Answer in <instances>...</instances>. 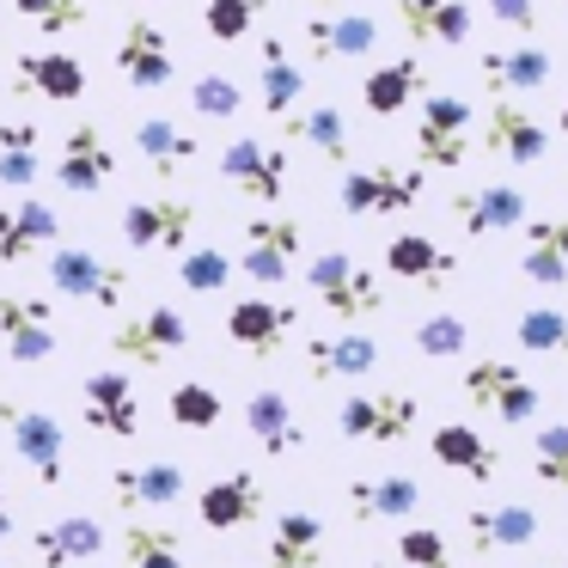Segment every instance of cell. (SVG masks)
<instances>
[{
	"instance_id": "6da1fadb",
	"label": "cell",
	"mask_w": 568,
	"mask_h": 568,
	"mask_svg": "<svg viewBox=\"0 0 568 568\" xmlns=\"http://www.w3.org/2000/svg\"><path fill=\"white\" fill-rule=\"evenodd\" d=\"M306 287L336 324H355V318L385 312V282L367 270V263L348 257V251H318V257L306 263Z\"/></svg>"
},
{
	"instance_id": "7a4b0ae2",
	"label": "cell",
	"mask_w": 568,
	"mask_h": 568,
	"mask_svg": "<svg viewBox=\"0 0 568 568\" xmlns=\"http://www.w3.org/2000/svg\"><path fill=\"white\" fill-rule=\"evenodd\" d=\"M0 434L13 440V458H26V470L43 483V489H62L68 477V428L38 404H0Z\"/></svg>"
},
{
	"instance_id": "3957f363",
	"label": "cell",
	"mask_w": 568,
	"mask_h": 568,
	"mask_svg": "<svg viewBox=\"0 0 568 568\" xmlns=\"http://www.w3.org/2000/svg\"><path fill=\"white\" fill-rule=\"evenodd\" d=\"M422 190H428V172L422 165H348L343 172V190H336V202H343V214H361V221H379V214H404L422 202Z\"/></svg>"
},
{
	"instance_id": "277c9868",
	"label": "cell",
	"mask_w": 568,
	"mask_h": 568,
	"mask_svg": "<svg viewBox=\"0 0 568 568\" xmlns=\"http://www.w3.org/2000/svg\"><path fill=\"white\" fill-rule=\"evenodd\" d=\"M470 123H477V111H470L458 92H422V116H416V160H422V172L465 165Z\"/></svg>"
},
{
	"instance_id": "5b68a950",
	"label": "cell",
	"mask_w": 568,
	"mask_h": 568,
	"mask_svg": "<svg viewBox=\"0 0 568 568\" xmlns=\"http://www.w3.org/2000/svg\"><path fill=\"white\" fill-rule=\"evenodd\" d=\"M306 245V226L300 214H251L245 221V257L233 270H245L257 287H282L294 275V257Z\"/></svg>"
},
{
	"instance_id": "8992f818",
	"label": "cell",
	"mask_w": 568,
	"mask_h": 568,
	"mask_svg": "<svg viewBox=\"0 0 568 568\" xmlns=\"http://www.w3.org/2000/svg\"><path fill=\"white\" fill-rule=\"evenodd\" d=\"M422 422V404L409 392H361L336 404V434L348 440H373V446H397L409 440Z\"/></svg>"
},
{
	"instance_id": "52a82bcc",
	"label": "cell",
	"mask_w": 568,
	"mask_h": 568,
	"mask_svg": "<svg viewBox=\"0 0 568 568\" xmlns=\"http://www.w3.org/2000/svg\"><path fill=\"white\" fill-rule=\"evenodd\" d=\"M465 397L477 409H489V416H501V422H531L544 409V397H538V385L526 379V367L519 361H470L465 367Z\"/></svg>"
},
{
	"instance_id": "ba28073f",
	"label": "cell",
	"mask_w": 568,
	"mask_h": 568,
	"mask_svg": "<svg viewBox=\"0 0 568 568\" xmlns=\"http://www.w3.org/2000/svg\"><path fill=\"white\" fill-rule=\"evenodd\" d=\"M50 287L62 300H87V306L116 312L129 294V270L123 263H104L99 251H80V245H55L50 257Z\"/></svg>"
},
{
	"instance_id": "9c48e42d",
	"label": "cell",
	"mask_w": 568,
	"mask_h": 568,
	"mask_svg": "<svg viewBox=\"0 0 568 568\" xmlns=\"http://www.w3.org/2000/svg\"><path fill=\"white\" fill-rule=\"evenodd\" d=\"M0 343L19 367H38L62 348V324H55V306L38 294H0Z\"/></svg>"
},
{
	"instance_id": "30bf717a",
	"label": "cell",
	"mask_w": 568,
	"mask_h": 568,
	"mask_svg": "<svg viewBox=\"0 0 568 568\" xmlns=\"http://www.w3.org/2000/svg\"><path fill=\"white\" fill-rule=\"evenodd\" d=\"M104 348H111L116 361H135V367H160V355L190 348V324L178 306H148V312H129Z\"/></svg>"
},
{
	"instance_id": "8fae6325",
	"label": "cell",
	"mask_w": 568,
	"mask_h": 568,
	"mask_svg": "<svg viewBox=\"0 0 568 568\" xmlns=\"http://www.w3.org/2000/svg\"><path fill=\"white\" fill-rule=\"evenodd\" d=\"M111 178H116V153H111V141H104V129L92 123V116H80V123L62 135L55 184H62L68 196H99V190H111Z\"/></svg>"
},
{
	"instance_id": "7c38bea8",
	"label": "cell",
	"mask_w": 568,
	"mask_h": 568,
	"mask_svg": "<svg viewBox=\"0 0 568 568\" xmlns=\"http://www.w3.org/2000/svg\"><path fill=\"white\" fill-rule=\"evenodd\" d=\"M221 178L239 190V196L275 209V202L287 196V153L270 148V141H257V135H239L233 148L221 153Z\"/></svg>"
},
{
	"instance_id": "4fadbf2b",
	"label": "cell",
	"mask_w": 568,
	"mask_h": 568,
	"mask_svg": "<svg viewBox=\"0 0 568 568\" xmlns=\"http://www.w3.org/2000/svg\"><path fill=\"white\" fill-rule=\"evenodd\" d=\"M294 331H300V306H287V300L251 294V300H233V306H226V336L257 361L282 355V348L294 343Z\"/></svg>"
},
{
	"instance_id": "5bb4252c",
	"label": "cell",
	"mask_w": 568,
	"mask_h": 568,
	"mask_svg": "<svg viewBox=\"0 0 568 568\" xmlns=\"http://www.w3.org/2000/svg\"><path fill=\"white\" fill-rule=\"evenodd\" d=\"M196 202H129L123 209V245L129 251H190V233H196Z\"/></svg>"
},
{
	"instance_id": "9a60e30c",
	"label": "cell",
	"mask_w": 568,
	"mask_h": 568,
	"mask_svg": "<svg viewBox=\"0 0 568 568\" xmlns=\"http://www.w3.org/2000/svg\"><path fill=\"white\" fill-rule=\"evenodd\" d=\"M526 214H531V202L514 184H470L453 196V221L465 239H501L514 226H526Z\"/></svg>"
},
{
	"instance_id": "2e32d148",
	"label": "cell",
	"mask_w": 568,
	"mask_h": 568,
	"mask_svg": "<svg viewBox=\"0 0 568 568\" xmlns=\"http://www.w3.org/2000/svg\"><path fill=\"white\" fill-rule=\"evenodd\" d=\"M104 489H111V501L123 507V514L172 507V501H184V465H178V458H141V465H111Z\"/></svg>"
},
{
	"instance_id": "e0dca14e",
	"label": "cell",
	"mask_w": 568,
	"mask_h": 568,
	"mask_svg": "<svg viewBox=\"0 0 568 568\" xmlns=\"http://www.w3.org/2000/svg\"><path fill=\"white\" fill-rule=\"evenodd\" d=\"M477 123H483V153L501 160V165H538L544 153H550V129L507 99H495L489 116H477Z\"/></svg>"
},
{
	"instance_id": "ac0fdd59",
	"label": "cell",
	"mask_w": 568,
	"mask_h": 568,
	"mask_svg": "<svg viewBox=\"0 0 568 568\" xmlns=\"http://www.w3.org/2000/svg\"><path fill=\"white\" fill-rule=\"evenodd\" d=\"M80 397H87V428L116 434V440H135L141 434V404H135V379L123 367H99L80 379Z\"/></svg>"
},
{
	"instance_id": "d6986e66",
	"label": "cell",
	"mask_w": 568,
	"mask_h": 568,
	"mask_svg": "<svg viewBox=\"0 0 568 568\" xmlns=\"http://www.w3.org/2000/svg\"><path fill=\"white\" fill-rule=\"evenodd\" d=\"M116 68H123V80H129L135 92L172 87L178 62H172V43H165L160 19H129L123 38H116Z\"/></svg>"
},
{
	"instance_id": "ffe728a7",
	"label": "cell",
	"mask_w": 568,
	"mask_h": 568,
	"mask_svg": "<svg viewBox=\"0 0 568 568\" xmlns=\"http://www.w3.org/2000/svg\"><path fill=\"white\" fill-rule=\"evenodd\" d=\"M62 245V214L50 209V202L26 196V202H7L0 209V263H31L38 251Z\"/></svg>"
},
{
	"instance_id": "44dd1931",
	"label": "cell",
	"mask_w": 568,
	"mask_h": 568,
	"mask_svg": "<svg viewBox=\"0 0 568 568\" xmlns=\"http://www.w3.org/2000/svg\"><path fill=\"white\" fill-rule=\"evenodd\" d=\"M550 50L544 43H514V50H489V55H477V74H483V87H489V99H507L514 104L519 92H544L550 87Z\"/></svg>"
},
{
	"instance_id": "7402d4cb",
	"label": "cell",
	"mask_w": 568,
	"mask_h": 568,
	"mask_svg": "<svg viewBox=\"0 0 568 568\" xmlns=\"http://www.w3.org/2000/svg\"><path fill=\"white\" fill-rule=\"evenodd\" d=\"M465 538L477 556H501V550H526L538 538V514L519 501H477L465 507Z\"/></svg>"
},
{
	"instance_id": "603a6c76",
	"label": "cell",
	"mask_w": 568,
	"mask_h": 568,
	"mask_svg": "<svg viewBox=\"0 0 568 568\" xmlns=\"http://www.w3.org/2000/svg\"><path fill=\"white\" fill-rule=\"evenodd\" d=\"M13 87L50 104H74L87 92V62L68 50H26V55H13Z\"/></svg>"
},
{
	"instance_id": "cb8c5ba5",
	"label": "cell",
	"mask_w": 568,
	"mask_h": 568,
	"mask_svg": "<svg viewBox=\"0 0 568 568\" xmlns=\"http://www.w3.org/2000/svg\"><path fill=\"white\" fill-rule=\"evenodd\" d=\"M373 43H379V19H367V13H318V19H306V55L318 68L361 62V55H373Z\"/></svg>"
},
{
	"instance_id": "d4e9b609",
	"label": "cell",
	"mask_w": 568,
	"mask_h": 568,
	"mask_svg": "<svg viewBox=\"0 0 568 568\" xmlns=\"http://www.w3.org/2000/svg\"><path fill=\"white\" fill-rule=\"evenodd\" d=\"M104 544H111V531H104V519H92V514H62V519H50V526L31 531V550H38L43 568L92 562V556H104Z\"/></svg>"
},
{
	"instance_id": "484cf974",
	"label": "cell",
	"mask_w": 568,
	"mask_h": 568,
	"mask_svg": "<svg viewBox=\"0 0 568 568\" xmlns=\"http://www.w3.org/2000/svg\"><path fill=\"white\" fill-rule=\"evenodd\" d=\"M343 501H348V514H355V519H397V526H404V519L422 507V483H416V477H404V470H379V477H348Z\"/></svg>"
},
{
	"instance_id": "4316f807",
	"label": "cell",
	"mask_w": 568,
	"mask_h": 568,
	"mask_svg": "<svg viewBox=\"0 0 568 568\" xmlns=\"http://www.w3.org/2000/svg\"><path fill=\"white\" fill-rule=\"evenodd\" d=\"M385 270H392L397 282H409V287L440 294V287L458 275V257L446 245H434L428 233H397L392 245H385Z\"/></svg>"
},
{
	"instance_id": "83f0119b",
	"label": "cell",
	"mask_w": 568,
	"mask_h": 568,
	"mask_svg": "<svg viewBox=\"0 0 568 568\" xmlns=\"http://www.w3.org/2000/svg\"><path fill=\"white\" fill-rule=\"evenodd\" d=\"M245 434L270 458H294L300 446H306V428H300L294 397H287V392H251L245 397Z\"/></svg>"
},
{
	"instance_id": "f1b7e54d",
	"label": "cell",
	"mask_w": 568,
	"mask_h": 568,
	"mask_svg": "<svg viewBox=\"0 0 568 568\" xmlns=\"http://www.w3.org/2000/svg\"><path fill=\"white\" fill-rule=\"evenodd\" d=\"M257 507H263V483L251 477V470H226V477H214L209 489H202L196 514L209 531H239V526L257 519Z\"/></svg>"
},
{
	"instance_id": "f546056e",
	"label": "cell",
	"mask_w": 568,
	"mask_h": 568,
	"mask_svg": "<svg viewBox=\"0 0 568 568\" xmlns=\"http://www.w3.org/2000/svg\"><path fill=\"white\" fill-rule=\"evenodd\" d=\"M306 361H312V379L331 385V379H367L379 367V343L355 331H336V336H306Z\"/></svg>"
},
{
	"instance_id": "4dcf8cb0",
	"label": "cell",
	"mask_w": 568,
	"mask_h": 568,
	"mask_svg": "<svg viewBox=\"0 0 568 568\" xmlns=\"http://www.w3.org/2000/svg\"><path fill=\"white\" fill-rule=\"evenodd\" d=\"M428 453L440 458L446 470L470 477V483H495V477H501V458H495V446L483 440L470 422H440V428L428 434Z\"/></svg>"
},
{
	"instance_id": "1f68e13d",
	"label": "cell",
	"mask_w": 568,
	"mask_h": 568,
	"mask_svg": "<svg viewBox=\"0 0 568 568\" xmlns=\"http://www.w3.org/2000/svg\"><path fill=\"white\" fill-rule=\"evenodd\" d=\"M519 275H526L531 287H562V282H568V214H550V221H526Z\"/></svg>"
},
{
	"instance_id": "d6a6232c",
	"label": "cell",
	"mask_w": 568,
	"mask_h": 568,
	"mask_svg": "<svg viewBox=\"0 0 568 568\" xmlns=\"http://www.w3.org/2000/svg\"><path fill=\"white\" fill-rule=\"evenodd\" d=\"M300 99H306V68H294L287 43L270 31L257 50V104H263V116H287Z\"/></svg>"
},
{
	"instance_id": "836d02e7",
	"label": "cell",
	"mask_w": 568,
	"mask_h": 568,
	"mask_svg": "<svg viewBox=\"0 0 568 568\" xmlns=\"http://www.w3.org/2000/svg\"><path fill=\"white\" fill-rule=\"evenodd\" d=\"M318 562H324V519L306 514V507H287L270 531L263 568H318Z\"/></svg>"
},
{
	"instance_id": "e575fe53",
	"label": "cell",
	"mask_w": 568,
	"mask_h": 568,
	"mask_svg": "<svg viewBox=\"0 0 568 568\" xmlns=\"http://www.w3.org/2000/svg\"><path fill=\"white\" fill-rule=\"evenodd\" d=\"M397 26L416 43H440V50H458L470 38V7L465 0H397Z\"/></svg>"
},
{
	"instance_id": "d590c367",
	"label": "cell",
	"mask_w": 568,
	"mask_h": 568,
	"mask_svg": "<svg viewBox=\"0 0 568 568\" xmlns=\"http://www.w3.org/2000/svg\"><path fill=\"white\" fill-rule=\"evenodd\" d=\"M428 92V68L416 62V55H397V62L373 68L367 80H361V104H367L373 116H397L409 99H422Z\"/></svg>"
},
{
	"instance_id": "8d00e7d4",
	"label": "cell",
	"mask_w": 568,
	"mask_h": 568,
	"mask_svg": "<svg viewBox=\"0 0 568 568\" xmlns=\"http://www.w3.org/2000/svg\"><path fill=\"white\" fill-rule=\"evenodd\" d=\"M135 153L160 178H172V172H184V165H196L202 148L184 123H172V116H135Z\"/></svg>"
},
{
	"instance_id": "74e56055",
	"label": "cell",
	"mask_w": 568,
	"mask_h": 568,
	"mask_svg": "<svg viewBox=\"0 0 568 568\" xmlns=\"http://www.w3.org/2000/svg\"><path fill=\"white\" fill-rule=\"evenodd\" d=\"M38 141H43V129L31 123V116H0V184L7 190L38 184V172H43Z\"/></svg>"
},
{
	"instance_id": "f35d334b",
	"label": "cell",
	"mask_w": 568,
	"mask_h": 568,
	"mask_svg": "<svg viewBox=\"0 0 568 568\" xmlns=\"http://www.w3.org/2000/svg\"><path fill=\"white\" fill-rule=\"evenodd\" d=\"M123 562L129 568H184V538L153 519H129L123 526Z\"/></svg>"
},
{
	"instance_id": "ab89813d",
	"label": "cell",
	"mask_w": 568,
	"mask_h": 568,
	"mask_svg": "<svg viewBox=\"0 0 568 568\" xmlns=\"http://www.w3.org/2000/svg\"><path fill=\"white\" fill-rule=\"evenodd\" d=\"M514 343L526 348V355L568 361V306H526L514 318Z\"/></svg>"
},
{
	"instance_id": "60d3db41",
	"label": "cell",
	"mask_w": 568,
	"mask_h": 568,
	"mask_svg": "<svg viewBox=\"0 0 568 568\" xmlns=\"http://www.w3.org/2000/svg\"><path fill=\"white\" fill-rule=\"evenodd\" d=\"M287 135L306 141L312 153H324L331 165H348V116L336 111V104H318V111H306V116H287Z\"/></svg>"
},
{
	"instance_id": "b9f144b4",
	"label": "cell",
	"mask_w": 568,
	"mask_h": 568,
	"mask_svg": "<svg viewBox=\"0 0 568 568\" xmlns=\"http://www.w3.org/2000/svg\"><path fill=\"white\" fill-rule=\"evenodd\" d=\"M409 343H416V355H428V361H458L470 348V331H465L458 312H428V318L409 331Z\"/></svg>"
},
{
	"instance_id": "7bdbcfd3",
	"label": "cell",
	"mask_w": 568,
	"mask_h": 568,
	"mask_svg": "<svg viewBox=\"0 0 568 568\" xmlns=\"http://www.w3.org/2000/svg\"><path fill=\"white\" fill-rule=\"evenodd\" d=\"M190 111L209 116V123H233L245 111V92H239L233 74H196L190 80Z\"/></svg>"
},
{
	"instance_id": "ee69618b",
	"label": "cell",
	"mask_w": 568,
	"mask_h": 568,
	"mask_svg": "<svg viewBox=\"0 0 568 568\" xmlns=\"http://www.w3.org/2000/svg\"><path fill=\"white\" fill-rule=\"evenodd\" d=\"M531 477L568 495V422H544L531 434Z\"/></svg>"
},
{
	"instance_id": "f6af8a7d",
	"label": "cell",
	"mask_w": 568,
	"mask_h": 568,
	"mask_svg": "<svg viewBox=\"0 0 568 568\" xmlns=\"http://www.w3.org/2000/svg\"><path fill=\"white\" fill-rule=\"evenodd\" d=\"M172 422L178 428H196V434H209L214 422H221V392H214V385H202V379H184V385H172Z\"/></svg>"
},
{
	"instance_id": "bcb514c9",
	"label": "cell",
	"mask_w": 568,
	"mask_h": 568,
	"mask_svg": "<svg viewBox=\"0 0 568 568\" xmlns=\"http://www.w3.org/2000/svg\"><path fill=\"white\" fill-rule=\"evenodd\" d=\"M263 19V0H209L202 7V26H209L214 43H239L251 38V26Z\"/></svg>"
},
{
	"instance_id": "7dc6e473",
	"label": "cell",
	"mask_w": 568,
	"mask_h": 568,
	"mask_svg": "<svg viewBox=\"0 0 568 568\" xmlns=\"http://www.w3.org/2000/svg\"><path fill=\"white\" fill-rule=\"evenodd\" d=\"M19 19L43 31V38H62V31H80L87 26V0H13Z\"/></svg>"
},
{
	"instance_id": "c3c4849f",
	"label": "cell",
	"mask_w": 568,
	"mask_h": 568,
	"mask_svg": "<svg viewBox=\"0 0 568 568\" xmlns=\"http://www.w3.org/2000/svg\"><path fill=\"white\" fill-rule=\"evenodd\" d=\"M178 282L190 287V294H221L226 282H233V257H221V251H184V263H178Z\"/></svg>"
},
{
	"instance_id": "681fc988",
	"label": "cell",
	"mask_w": 568,
	"mask_h": 568,
	"mask_svg": "<svg viewBox=\"0 0 568 568\" xmlns=\"http://www.w3.org/2000/svg\"><path fill=\"white\" fill-rule=\"evenodd\" d=\"M397 556H404V568H453V550L434 526H404L397 531Z\"/></svg>"
},
{
	"instance_id": "f907efd6",
	"label": "cell",
	"mask_w": 568,
	"mask_h": 568,
	"mask_svg": "<svg viewBox=\"0 0 568 568\" xmlns=\"http://www.w3.org/2000/svg\"><path fill=\"white\" fill-rule=\"evenodd\" d=\"M489 13L507 31H538V0H489Z\"/></svg>"
},
{
	"instance_id": "816d5d0a",
	"label": "cell",
	"mask_w": 568,
	"mask_h": 568,
	"mask_svg": "<svg viewBox=\"0 0 568 568\" xmlns=\"http://www.w3.org/2000/svg\"><path fill=\"white\" fill-rule=\"evenodd\" d=\"M13 538V501H7V489H0V544Z\"/></svg>"
},
{
	"instance_id": "f5cc1de1",
	"label": "cell",
	"mask_w": 568,
	"mask_h": 568,
	"mask_svg": "<svg viewBox=\"0 0 568 568\" xmlns=\"http://www.w3.org/2000/svg\"><path fill=\"white\" fill-rule=\"evenodd\" d=\"M556 135H568V87H562V111H556Z\"/></svg>"
},
{
	"instance_id": "db71d44e",
	"label": "cell",
	"mask_w": 568,
	"mask_h": 568,
	"mask_svg": "<svg viewBox=\"0 0 568 568\" xmlns=\"http://www.w3.org/2000/svg\"><path fill=\"white\" fill-rule=\"evenodd\" d=\"M367 568H392V562H367Z\"/></svg>"
},
{
	"instance_id": "11a10c76",
	"label": "cell",
	"mask_w": 568,
	"mask_h": 568,
	"mask_svg": "<svg viewBox=\"0 0 568 568\" xmlns=\"http://www.w3.org/2000/svg\"><path fill=\"white\" fill-rule=\"evenodd\" d=\"M324 7H343V0H324Z\"/></svg>"
},
{
	"instance_id": "9f6ffc18",
	"label": "cell",
	"mask_w": 568,
	"mask_h": 568,
	"mask_svg": "<svg viewBox=\"0 0 568 568\" xmlns=\"http://www.w3.org/2000/svg\"><path fill=\"white\" fill-rule=\"evenodd\" d=\"M0 568H13V562H0Z\"/></svg>"
}]
</instances>
